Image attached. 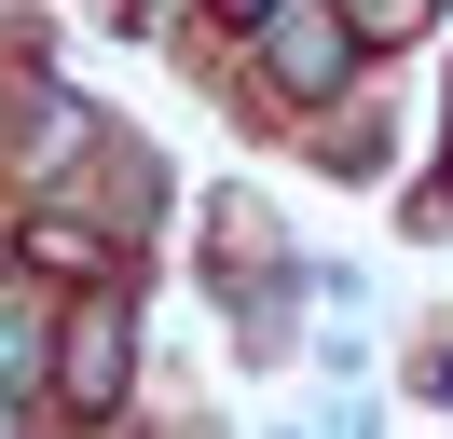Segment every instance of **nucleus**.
<instances>
[{
    "label": "nucleus",
    "instance_id": "obj_1",
    "mask_svg": "<svg viewBox=\"0 0 453 439\" xmlns=\"http://www.w3.org/2000/svg\"><path fill=\"white\" fill-rule=\"evenodd\" d=\"M261 27H275V82H288V96H330V82H343V55H357V27H330V14H288V0H275Z\"/></svg>",
    "mask_w": 453,
    "mask_h": 439
},
{
    "label": "nucleus",
    "instance_id": "obj_2",
    "mask_svg": "<svg viewBox=\"0 0 453 439\" xmlns=\"http://www.w3.org/2000/svg\"><path fill=\"white\" fill-rule=\"evenodd\" d=\"M56 357H69V398H111V384H124V302H96Z\"/></svg>",
    "mask_w": 453,
    "mask_h": 439
},
{
    "label": "nucleus",
    "instance_id": "obj_5",
    "mask_svg": "<svg viewBox=\"0 0 453 439\" xmlns=\"http://www.w3.org/2000/svg\"><path fill=\"white\" fill-rule=\"evenodd\" d=\"M220 14H248V27H261V14H275V0H220Z\"/></svg>",
    "mask_w": 453,
    "mask_h": 439
},
{
    "label": "nucleus",
    "instance_id": "obj_4",
    "mask_svg": "<svg viewBox=\"0 0 453 439\" xmlns=\"http://www.w3.org/2000/svg\"><path fill=\"white\" fill-rule=\"evenodd\" d=\"M343 27H357V42H412L426 0H343Z\"/></svg>",
    "mask_w": 453,
    "mask_h": 439
},
{
    "label": "nucleus",
    "instance_id": "obj_3",
    "mask_svg": "<svg viewBox=\"0 0 453 439\" xmlns=\"http://www.w3.org/2000/svg\"><path fill=\"white\" fill-rule=\"evenodd\" d=\"M42 357H56V329H42V289H28V274H14V289H0V398L28 384Z\"/></svg>",
    "mask_w": 453,
    "mask_h": 439
}]
</instances>
